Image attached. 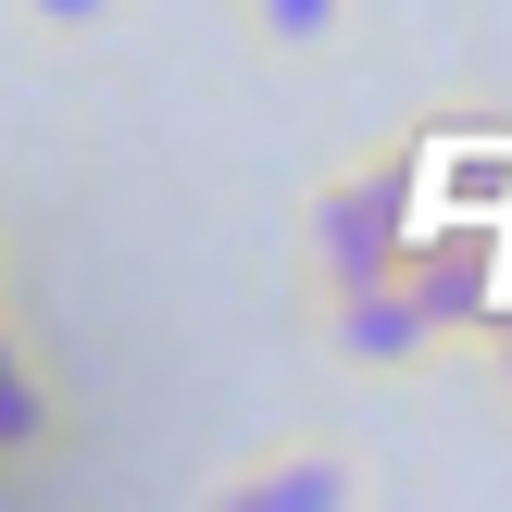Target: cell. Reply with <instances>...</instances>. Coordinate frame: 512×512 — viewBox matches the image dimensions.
<instances>
[{"label":"cell","instance_id":"4","mask_svg":"<svg viewBox=\"0 0 512 512\" xmlns=\"http://www.w3.org/2000/svg\"><path fill=\"white\" fill-rule=\"evenodd\" d=\"M50 450H63V375H50V350L0 313V475H38Z\"/></svg>","mask_w":512,"mask_h":512},{"label":"cell","instance_id":"8","mask_svg":"<svg viewBox=\"0 0 512 512\" xmlns=\"http://www.w3.org/2000/svg\"><path fill=\"white\" fill-rule=\"evenodd\" d=\"M0 313H13V225H0Z\"/></svg>","mask_w":512,"mask_h":512},{"label":"cell","instance_id":"7","mask_svg":"<svg viewBox=\"0 0 512 512\" xmlns=\"http://www.w3.org/2000/svg\"><path fill=\"white\" fill-rule=\"evenodd\" d=\"M488 388L512 400V313H500V338H488Z\"/></svg>","mask_w":512,"mask_h":512},{"label":"cell","instance_id":"2","mask_svg":"<svg viewBox=\"0 0 512 512\" xmlns=\"http://www.w3.org/2000/svg\"><path fill=\"white\" fill-rule=\"evenodd\" d=\"M313 350L338 375H425L450 325L413 300V275H363V288H313Z\"/></svg>","mask_w":512,"mask_h":512},{"label":"cell","instance_id":"6","mask_svg":"<svg viewBox=\"0 0 512 512\" xmlns=\"http://www.w3.org/2000/svg\"><path fill=\"white\" fill-rule=\"evenodd\" d=\"M13 25H25V38H50V50H75V38H113L125 0H13Z\"/></svg>","mask_w":512,"mask_h":512},{"label":"cell","instance_id":"1","mask_svg":"<svg viewBox=\"0 0 512 512\" xmlns=\"http://www.w3.org/2000/svg\"><path fill=\"white\" fill-rule=\"evenodd\" d=\"M413 250V163L363 150V163L313 175L300 200V288H363V275H400Z\"/></svg>","mask_w":512,"mask_h":512},{"label":"cell","instance_id":"3","mask_svg":"<svg viewBox=\"0 0 512 512\" xmlns=\"http://www.w3.org/2000/svg\"><path fill=\"white\" fill-rule=\"evenodd\" d=\"M225 512H350L363 500V463L338 438H263L250 463H225Z\"/></svg>","mask_w":512,"mask_h":512},{"label":"cell","instance_id":"5","mask_svg":"<svg viewBox=\"0 0 512 512\" xmlns=\"http://www.w3.org/2000/svg\"><path fill=\"white\" fill-rule=\"evenodd\" d=\"M225 13H238V38L263 63H325L350 38V0H225Z\"/></svg>","mask_w":512,"mask_h":512}]
</instances>
